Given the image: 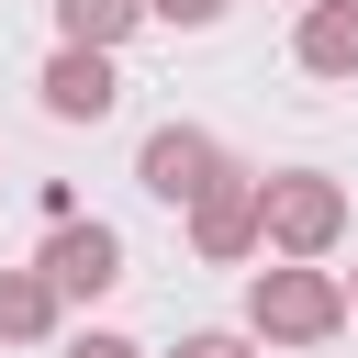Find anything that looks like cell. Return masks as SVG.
I'll list each match as a JSON object with an SVG mask.
<instances>
[{
	"mask_svg": "<svg viewBox=\"0 0 358 358\" xmlns=\"http://www.w3.org/2000/svg\"><path fill=\"white\" fill-rule=\"evenodd\" d=\"M246 336L257 347H324V336H347V280L336 268H257L246 280Z\"/></svg>",
	"mask_w": 358,
	"mask_h": 358,
	"instance_id": "obj_1",
	"label": "cell"
},
{
	"mask_svg": "<svg viewBox=\"0 0 358 358\" xmlns=\"http://www.w3.org/2000/svg\"><path fill=\"white\" fill-rule=\"evenodd\" d=\"M257 213H268V257H291V268H324L336 235H347V190L324 168H268L257 179Z\"/></svg>",
	"mask_w": 358,
	"mask_h": 358,
	"instance_id": "obj_2",
	"label": "cell"
},
{
	"mask_svg": "<svg viewBox=\"0 0 358 358\" xmlns=\"http://www.w3.org/2000/svg\"><path fill=\"white\" fill-rule=\"evenodd\" d=\"M134 179H145V201H168V213H190L213 179H235V157L201 134V123H157L145 145H134Z\"/></svg>",
	"mask_w": 358,
	"mask_h": 358,
	"instance_id": "obj_3",
	"label": "cell"
},
{
	"mask_svg": "<svg viewBox=\"0 0 358 358\" xmlns=\"http://www.w3.org/2000/svg\"><path fill=\"white\" fill-rule=\"evenodd\" d=\"M190 257H201V268H246V257H268L257 168H235V179H213V190L190 201Z\"/></svg>",
	"mask_w": 358,
	"mask_h": 358,
	"instance_id": "obj_4",
	"label": "cell"
},
{
	"mask_svg": "<svg viewBox=\"0 0 358 358\" xmlns=\"http://www.w3.org/2000/svg\"><path fill=\"white\" fill-rule=\"evenodd\" d=\"M34 268H45V291H56V302H101V291L123 280V235H112L101 213H78V224H45Z\"/></svg>",
	"mask_w": 358,
	"mask_h": 358,
	"instance_id": "obj_5",
	"label": "cell"
},
{
	"mask_svg": "<svg viewBox=\"0 0 358 358\" xmlns=\"http://www.w3.org/2000/svg\"><path fill=\"white\" fill-rule=\"evenodd\" d=\"M34 101H45L56 123H112V112H123V67L90 56V45H56L45 78H34Z\"/></svg>",
	"mask_w": 358,
	"mask_h": 358,
	"instance_id": "obj_6",
	"label": "cell"
},
{
	"mask_svg": "<svg viewBox=\"0 0 358 358\" xmlns=\"http://www.w3.org/2000/svg\"><path fill=\"white\" fill-rule=\"evenodd\" d=\"M291 56H302V78H358V0H313L291 22Z\"/></svg>",
	"mask_w": 358,
	"mask_h": 358,
	"instance_id": "obj_7",
	"label": "cell"
},
{
	"mask_svg": "<svg viewBox=\"0 0 358 358\" xmlns=\"http://www.w3.org/2000/svg\"><path fill=\"white\" fill-rule=\"evenodd\" d=\"M56 291H45V268H0V347H34V336H56Z\"/></svg>",
	"mask_w": 358,
	"mask_h": 358,
	"instance_id": "obj_8",
	"label": "cell"
},
{
	"mask_svg": "<svg viewBox=\"0 0 358 358\" xmlns=\"http://www.w3.org/2000/svg\"><path fill=\"white\" fill-rule=\"evenodd\" d=\"M134 22H145V0H56V34H67V45H90V56H112Z\"/></svg>",
	"mask_w": 358,
	"mask_h": 358,
	"instance_id": "obj_9",
	"label": "cell"
},
{
	"mask_svg": "<svg viewBox=\"0 0 358 358\" xmlns=\"http://www.w3.org/2000/svg\"><path fill=\"white\" fill-rule=\"evenodd\" d=\"M235 0H145V22H179V34H201V22H224Z\"/></svg>",
	"mask_w": 358,
	"mask_h": 358,
	"instance_id": "obj_10",
	"label": "cell"
},
{
	"mask_svg": "<svg viewBox=\"0 0 358 358\" xmlns=\"http://www.w3.org/2000/svg\"><path fill=\"white\" fill-rule=\"evenodd\" d=\"M179 358H257V336H235V324H213V336H179Z\"/></svg>",
	"mask_w": 358,
	"mask_h": 358,
	"instance_id": "obj_11",
	"label": "cell"
},
{
	"mask_svg": "<svg viewBox=\"0 0 358 358\" xmlns=\"http://www.w3.org/2000/svg\"><path fill=\"white\" fill-rule=\"evenodd\" d=\"M67 358H145L134 336H112V324H90V336H67Z\"/></svg>",
	"mask_w": 358,
	"mask_h": 358,
	"instance_id": "obj_12",
	"label": "cell"
},
{
	"mask_svg": "<svg viewBox=\"0 0 358 358\" xmlns=\"http://www.w3.org/2000/svg\"><path fill=\"white\" fill-rule=\"evenodd\" d=\"M347 313H358V280H347Z\"/></svg>",
	"mask_w": 358,
	"mask_h": 358,
	"instance_id": "obj_13",
	"label": "cell"
},
{
	"mask_svg": "<svg viewBox=\"0 0 358 358\" xmlns=\"http://www.w3.org/2000/svg\"><path fill=\"white\" fill-rule=\"evenodd\" d=\"M291 11H313V0H291Z\"/></svg>",
	"mask_w": 358,
	"mask_h": 358,
	"instance_id": "obj_14",
	"label": "cell"
}]
</instances>
